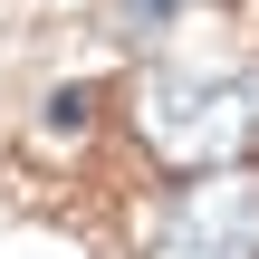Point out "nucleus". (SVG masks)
Returning <instances> with one entry per match:
<instances>
[{
    "instance_id": "1",
    "label": "nucleus",
    "mask_w": 259,
    "mask_h": 259,
    "mask_svg": "<svg viewBox=\"0 0 259 259\" xmlns=\"http://www.w3.org/2000/svg\"><path fill=\"white\" fill-rule=\"evenodd\" d=\"M144 144L154 163L192 173H231L259 144V77H192V67H154L144 77Z\"/></svg>"
},
{
    "instance_id": "2",
    "label": "nucleus",
    "mask_w": 259,
    "mask_h": 259,
    "mask_svg": "<svg viewBox=\"0 0 259 259\" xmlns=\"http://www.w3.org/2000/svg\"><path fill=\"white\" fill-rule=\"evenodd\" d=\"M144 259H259V173H192L163 211H154V240Z\"/></svg>"
}]
</instances>
